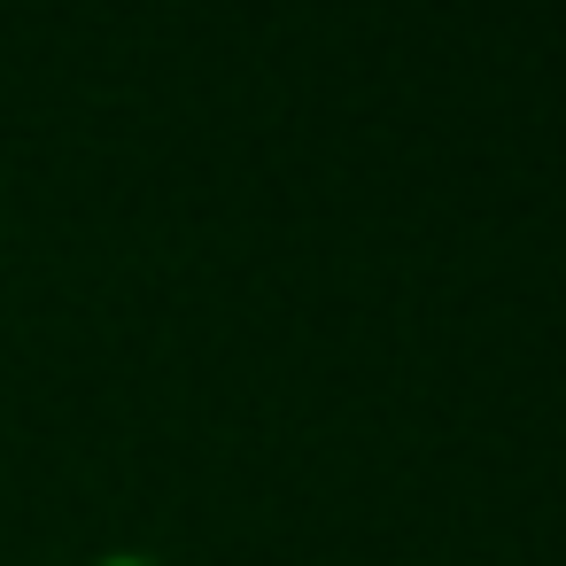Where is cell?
<instances>
[{
    "mask_svg": "<svg viewBox=\"0 0 566 566\" xmlns=\"http://www.w3.org/2000/svg\"><path fill=\"white\" fill-rule=\"evenodd\" d=\"M109 566H148V558H109Z\"/></svg>",
    "mask_w": 566,
    "mask_h": 566,
    "instance_id": "1",
    "label": "cell"
}]
</instances>
